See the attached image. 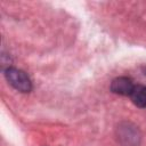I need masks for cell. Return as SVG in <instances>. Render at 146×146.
Returning <instances> with one entry per match:
<instances>
[{
	"instance_id": "1",
	"label": "cell",
	"mask_w": 146,
	"mask_h": 146,
	"mask_svg": "<svg viewBox=\"0 0 146 146\" xmlns=\"http://www.w3.org/2000/svg\"><path fill=\"white\" fill-rule=\"evenodd\" d=\"M5 76L9 84H11L16 90L21 92H29L32 89V82L29 75L16 67H8L5 71Z\"/></svg>"
},
{
	"instance_id": "3",
	"label": "cell",
	"mask_w": 146,
	"mask_h": 146,
	"mask_svg": "<svg viewBox=\"0 0 146 146\" xmlns=\"http://www.w3.org/2000/svg\"><path fill=\"white\" fill-rule=\"evenodd\" d=\"M130 98L132 100V103L141 108H146V86L143 84H135L131 94H130Z\"/></svg>"
},
{
	"instance_id": "2",
	"label": "cell",
	"mask_w": 146,
	"mask_h": 146,
	"mask_svg": "<svg viewBox=\"0 0 146 146\" xmlns=\"http://www.w3.org/2000/svg\"><path fill=\"white\" fill-rule=\"evenodd\" d=\"M135 84L131 79L125 78V76H120L116 78L112 81L111 83V90L114 94L122 95V96H130Z\"/></svg>"
}]
</instances>
